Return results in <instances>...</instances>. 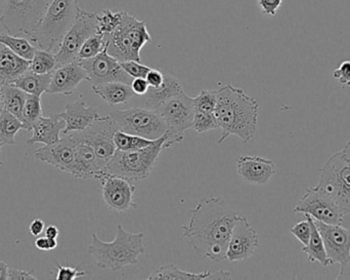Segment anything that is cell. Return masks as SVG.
I'll list each match as a JSON object with an SVG mask.
<instances>
[{"label":"cell","instance_id":"obj_38","mask_svg":"<svg viewBox=\"0 0 350 280\" xmlns=\"http://www.w3.org/2000/svg\"><path fill=\"white\" fill-rule=\"evenodd\" d=\"M193 100L195 110L198 112L214 113L217 103V90H202Z\"/></svg>","mask_w":350,"mask_h":280},{"label":"cell","instance_id":"obj_12","mask_svg":"<svg viewBox=\"0 0 350 280\" xmlns=\"http://www.w3.org/2000/svg\"><path fill=\"white\" fill-rule=\"evenodd\" d=\"M96 33H98V14L80 8L75 22L55 53L57 67L78 61V53L82 45Z\"/></svg>","mask_w":350,"mask_h":280},{"label":"cell","instance_id":"obj_53","mask_svg":"<svg viewBox=\"0 0 350 280\" xmlns=\"http://www.w3.org/2000/svg\"><path fill=\"white\" fill-rule=\"evenodd\" d=\"M341 225H342L343 227L347 228V229L350 231V211L343 215Z\"/></svg>","mask_w":350,"mask_h":280},{"label":"cell","instance_id":"obj_44","mask_svg":"<svg viewBox=\"0 0 350 280\" xmlns=\"http://www.w3.org/2000/svg\"><path fill=\"white\" fill-rule=\"evenodd\" d=\"M283 0H258L261 12L267 16H273L281 8Z\"/></svg>","mask_w":350,"mask_h":280},{"label":"cell","instance_id":"obj_45","mask_svg":"<svg viewBox=\"0 0 350 280\" xmlns=\"http://www.w3.org/2000/svg\"><path fill=\"white\" fill-rule=\"evenodd\" d=\"M35 246L40 251H53L57 246V240L47 236H43V238L38 236V238L35 240Z\"/></svg>","mask_w":350,"mask_h":280},{"label":"cell","instance_id":"obj_1","mask_svg":"<svg viewBox=\"0 0 350 280\" xmlns=\"http://www.w3.org/2000/svg\"><path fill=\"white\" fill-rule=\"evenodd\" d=\"M241 217L221 197L201 199L191 211L183 236L198 254L213 262L226 260V249L232 228Z\"/></svg>","mask_w":350,"mask_h":280},{"label":"cell","instance_id":"obj_4","mask_svg":"<svg viewBox=\"0 0 350 280\" xmlns=\"http://www.w3.org/2000/svg\"><path fill=\"white\" fill-rule=\"evenodd\" d=\"M78 0H53L30 41L37 49L55 53L77 18Z\"/></svg>","mask_w":350,"mask_h":280},{"label":"cell","instance_id":"obj_19","mask_svg":"<svg viewBox=\"0 0 350 280\" xmlns=\"http://www.w3.org/2000/svg\"><path fill=\"white\" fill-rule=\"evenodd\" d=\"M83 80L88 81V75L79 61L59 66L51 74V84L46 94L70 96Z\"/></svg>","mask_w":350,"mask_h":280},{"label":"cell","instance_id":"obj_30","mask_svg":"<svg viewBox=\"0 0 350 280\" xmlns=\"http://www.w3.org/2000/svg\"><path fill=\"white\" fill-rule=\"evenodd\" d=\"M51 74L53 73L37 74L28 70L10 84L24 90L26 94L41 97V94L46 92L47 88H49Z\"/></svg>","mask_w":350,"mask_h":280},{"label":"cell","instance_id":"obj_23","mask_svg":"<svg viewBox=\"0 0 350 280\" xmlns=\"http://www.w3.org/2000/svg\"><path fill=\"white\" fill-rule=\"evenodd\" d=\"M105 172L98 164L96 152L83 143H76L75 162L71 176L77 179H96L100 173Z\"/></svg>","mask_w":350,"mask_h":280},{"label":"cell","instance_id":"obj_17","mask_svg":"<svg viewBox=\"0 0 350 280\" xmlns=\"http://www.w3.org/2000/svg\"><path fill=\"white\" fill-rule=\"evenodd\" d=\"M317 228L322 236L327 255L333 264H342L350 256V231L341 224H326L316 221Z\"/></svg>","mask_w":350,"mask_h":280},{"label":"cell","instance_id":"obj_31","mask_svg":"<svg viewBox=\"0 0 350 280\" xmlns=\"http://www.w3.org/2000/svg\"><path fill=\"white\" fill-rule=\"evenodd\" d=\"M21 129L26 131L21 119L8 111H0V144L2 146L16 144V136Z\"/></svg>","mask_w":350,"mask_h":280},{"label":"cell","instance_id":"obj_43","mask_svg":"<svg viewBox=\"0 0 350 280\" xmlns=\"http://www.w3.org/2000/svg\"><path fill=\"white\" fill-rule=\"evenodd\" d=\"M333 77L342 86H350V61H345L333 72Z\"/></svg>","mask_w":350,"mask_h":280},{"label":"cell","instance_id":"obj_54","mask_svg":"<svg viewBox=\"0 0 350 280\" xmlns=\"http://www.w3.org/2000/svg\"><path fill=\"white\" fill-rule=\"evenodd\" d=\"M341 154H342L343 157L345 158L347 162L350 164V142L345 146L342 151H340Z\"/></svg>","mask_w":350,"mask_h":280},{"label":"cell","instance_id":"obj_24","mask_svg":"<svg viewBox=\"0 0 350 280\" xmlns=\"http://www.w3.org/2000/svg\"><path fill=\"white\" fill-rule=\"evenodd\" d=\"M183 92L180 82L174 76L164 73V81L158 88H149L141 101L146 108L157 110L160 106L167 102L170 99Z\"/></svg>","mask_w":350,"mask_h":280},{"label":"cell","instance_id":"obj_46","mask_svg":"<svg viewBox=\"0 0 350 280\" xmlns=\"http://www.w3.org/2000/svg\"><path fill=\"white\" fill-rule=\"evenodd\" d=\"M131 88L137 96H144L146 92L149 90L150 86L148 84L146 78H133V82H131Z\"/></svg>","mask_w":350,"mask_h":280},{"label":"cell","instance_id":"obj_51","mask_svg":"<svg viewBox=\"0 0 350 280\" xmlns=\"http://www.w3.org/2000/svg\"><path fill=\"white\" fill-rule=\"evenodd\" d=\"M59 228H57V226H47L46 229H45V236H47V238H55V240H57V238H59Z\"/></svg>","mask_w":350,"mask_h":280},{"label":"cell","instance_id":"obj_29","mask_svg":"<svg viewBox=\"0 0 350 280\" xmlns=\"http://www.w3.org/2000/svg\"><path fill=\"white\" fill-rule=\"evenodd\" d=\"M28 94L12 84H2L0 90V104L2 110L12 113L18 119H22L23 109Z\"/></svg>","mask_w":350,"mask_h":280},{"label":"cell","instance_id":"obj_13","mask_svg":"<svg viewBox=\"0 0 350 280\" xmlns=\"http://www.w3.org/2000/svg\"><path fill=\"white\" fill-rule=\"evenodd\" d=\"M294 213L308 215L316 221L334 225L341 224L345 215L336 201L318 186L306 190L294 209Z\"/></svg>","mask_w":350,"mask_h":280},{"label":"cell","instance_id":"obj_39","mask_svg":"<svg viewBox=\"0 0 350 280\" xmlns=\"http://www.w3.org/2000/svg\"><path fill=\"white\" fill-rule=\"evenodd\" d=\"M193 129L199 133H207V131H212V129H219L215 114L214 113H204L196 111Z\"/></svg>","mask_w":350,"mask_h":280},{"label":"cell","instance_id":"obj_8","mask_svg":"<svg viewBox=\"0 0 350 280\" xmlns=\"http://www.w3.org/2000/svg\"><path fill=\"white\" fill-rule=\"evenodd\" d=\"M109 117L118 131L146 139L158 140L167 131V125L157 111L146 107L114 111Z\"/></svg>","mask_w":350,"mask_h":280},{"label":"cell","instance_id":"obj_22","mask_svg":"<svg viewBox=\"0 0 350 280\" xmlns=\"http://www.w3.org/2000/svg\"><path fill=\"white\" fill-rule=\"evenodd\" d=\"M66 123L59 117V113H53L49 116H41L34 125H32V137L27 140L28 145L41 143L44 145L57 143L61 140L59 133L65 129Z\"/></svg>","mask_w":350,"mask_h":280},{"label":"cell","instance_id":"obj_57","mask_svg":"<svg viewBox=\"0 0 350 280\" xmlns=\"http://www.w3.org/2000/svg\"><path fill=\"white\" fill-rule=\"evenodd\" d=\"M0 111H1V110H0Z\"/></svg>","mask_w":350,"mask_h":280},{"label":"cell","instance_id":"obj_9","mask_svg":"<svg viewBox=\"0 0 350 280\" xmlns=\"http://www.w3.org/2000/svg\"><path fill=\"white\" fill-rule=\"evenodd\" d=\"M156 111L167 125V139L164 144L165 149L185 141V131L193 129L196 112L193 98L181 92Z\"/></svg>","mask_w":350,"mask_h":280},{"label":"cell","instance_id":"obj_11","mask_svg":"<svg viewBox=\"0 0 350 280\" xmlns=\"http://www.w3.org/2000/svg\"><path fill=\"white\" fill-rule=\"evenodd\" d=\"M117 131L118 129H116L109 115H107L94 121L84 131H76L69 135L73 138L76 143L90 145L96 152L100 168L106 172L109 162L117 151L114 142V136Z\"/></svg>","mask_w":350,"mask_h":280},{"label":"cell","instance_id":"obj_49","mask_svg":"<svg viewBox=\"0 0 350 280\" xmlns=\"http://www.w3.org/2000/svg\"><path fill=\"white\" fill-rule=\"evenodd\" d=\"M44 227V222H43L42 220L35 219L34 221L30 224V226H29V231H30V233L32 234L33 236H35V238H38V236H40L41 233H42L43 230H45Z\"/></svg>","mask_w":350,"mask_h":280},{"label":"cell","instance_id":"obj_25","mask_svg":"<svg viewBox=\"0 0 350 280\" xmlns=\"http://www.w3.org/2000/svg\"><path fill=\"white\" fill-rule=\"evenodd\" d=\"M30 61L18 57L5 45L0 43V82L10 84L28 71Z\"/></svg>","mask_w":350,"mask_h":280},{"label":"cell","instance_id":"obj_10","mask_svg":"<svg viewBox=\"0 0 350 280\" xmlns=\"http://www.w3.org/2000/svg\"><path fill=\"white\" fill-rule=\"evenodd\" d=\"M318 187L336 201L343 214L350 211V164L341 152L325 162Z\"/></svg>","mask_w":350,"mask_h":280},{"label":"cell","instance_id":"obj_21","mask_svg":"<svg viewBox=\"0 0 350 280\" xmlns=\"http://www.w3.org/2000/svg\"><path fill=\"white\" fill-rule=\"evenodd\" d=\"M59 115L66 123L64 135L84 131L103 117L94 107L88 106L82 99L66 105L65 111L59 113Z\"/></svg>","mask_w":350,"mask_h":280},{"label":"cell","instance_id":"obj_47","mask_svg":"<svg viewBox=\"0 0 350 280\" xmlns=\"http://www.w3.org/2000/svg\"><path fill=\"white\" fill-rule=\"evenodd\" d=\"M146 79H147L150 88H158L164 81V73L159 70L151 69L146 76Z\"/></svg>","mask_w":350,"mask_h":280},{"label":"cell","instance_id":"obj_40","mask_svg":"<svg viewBox=\"0 0 350 280\" xmlns=\"http://www.w3.org/2000/svg\"><path fill=\"white\" fill-rule=\"evenodd\" d=\"M123 70L133 78H146L147 74L149 73L152 68L143 65L141 62L137 61H126L121 63Z\"/></svg>","mask_w":350,"mask_h":280},{"label":"cell","instance_id":"obj_27","mask_svg":"<svg viewBox=\"0 0 350 280\" xmlns=\"http://www.w3.org/2000/svg\"><path fill=\"white\" fill-rule=\"evenodd\" d=\"M92 92L98 94L103 101L110 105L126 104L135 96L131 84L123 82L112 81L100 86H92Z\"/></svg>","mask_w":350,"mask_h":280},{"label":"cell","instance_id":"obj_42","mask_svg":"<svg viewBox=\"0 0 350 280\" xmlns=\"http://www.w3.org/2000/svg\"><path fill=\"white\" fill-rule=\"evenodd\" d=\"M57 272L55 279L57 280H75L82 279V277L88 275V272H85V271L80 270L81 265L76 267V268H72V267L63 266V265L57 263Z\"/></svg>","mask_w":350,"mask_h":280},{"label":"cell","instance_id":"obj_16","mask_svg":"<svg viewBox=\"0 0 350 280\" xmlns=\"http://www.w3.org/2000/svg\"><path fill=\"white\" fill-rule=\"evenodd\" d=\"M258 246V236L247 218L241 216L232 228V236L226 249V260L239 262L254 255Z\"/></svg>","mask_w":350,"mask_h":280},{"label":"cell","instance_id":"obj_2","mask_svg":"<svg viewBox=\"0 0 350 280\" xmlns=\"http://www.w3.org/2000/svg\"><path fill=\"white\" fill-rule=\"evenodd\" d=\"M258 103L245 94L242 88L226 84L217 90L215 114L218 127L222 131L218 144L230 136H237L243 143L252 141L258 123Z\"/></svg>","mask_w":350,"mask_h":280},{"label":"cell","instance_id":"obj_56","mask_svg":"<svg viewBox=\"0 0 350 280\" xmlns=\"http://www.w3.org/2000/svg\"><path fill=\"white\" fill-rule=\"evenodd\" d=\"M2 84L0 82V90H1ZM0 110H2L1 109V104H0Z\"/></svg>","mask_w":350,"mask_h":280},{"label":"cell","instance_id":"obj_32","mask_svg":"<svg viewBox=\"0 0 350 280\" xmlns=\"http://www.w3.org/2000/svg\"><path fill=\"white\" fill-rule=\"evenodd\" d=\"M0 43L5 45L10 51H14L18 57L31 61L34 57L37 47L25 37L14 36L8 32H0Z\"/></svg>","mask_w":350,"mask_h":280},{"label":"cell","instance_id":"obj_18","mask_svg":"<svg viewBox=\"0 0 350 280\" xmlns=\"http://www.w3.org/2000/svg\"><path fill=\"white\" fill-rule=\"evenodd\" d=\"M76 142L70 135H66L57 143L45 145L35 151V158L39 162L55 166L63 173L71 175L75 162Z\"/></svg>","mask_w":350,"mask_h":280},{"label":"cell","instance_id":"obj_15","mask_svg":"<svg viewBox=\"0 0 350 280\" xmlns=\"http://www.w3.org/2000/svg\"><path fill=\"white\" fill-rule=\"evenodd\" d=\"M88 75V82L92 86H100L107 82L118 81L131 84L133 78L123 70L120 62L109 55L106 49L92 59L79 61Z\"/></svg>","mask_w":350,"mask_h":280},{"label":"cell","instance_id":"obj_5","mask_svg":"<svg viewBox=\"0 0 350 280\" xmlns=\"http://www.w3.org/2000/svg\"><path fill=\"white\" fill-rule=\"evenodd\" d=\"M105 37L107 38L109 55L120 63L126 61L141 62L142 49L152 41L145 21L139 20L125 12L116 30Z\"/></svg>","mask_w":350,"mask_h":280},{"label":"cell","instance_id":"obj_50","mask_svg":"<svg viewBox=\"0 0 350 280\" xmlns=\"http://www.w3.org/2000/svg\"><path fill=\"white\" fill-rule=\"evenodd\" d=\"M340 265V272H339L337 279H350V256L345 262Z\"/></svg>","mask_w":350,"mask_h":280},{"label":"cell","instance_id":"obj_26","mask_svg":"<svg viewBox=\"0 0 350 280\" xmlns=\"http://www.w3.org/2000/svg\"><path fill=\"white\" fill-rule=\"evenodd\" d=\"M230 273L226 270L217 272L205 271L201 273H191L181 270L174 264L164 265L154 271L148 279H170V280H205V279H230Z\"/></svg>","mask_w":350,"mask_h":280},{"label":"cell","instance_id":"obj_48","mask_svg":"<svg viewBox=\"0 0 350 280\" xmlns=\"http://www.w3.org/2000/svg\"><path fill=\"white\" fill-rule=\"evenodd\" d=\"M8 279L10 280H30L37 279L32 273L29 271L20 270V269H8Z\"/></svg>","mask_w":350,"mask_h":280},{"label":"cell","instance_id":"obj_52","mask_svg":"<svg viewBox=\"0 0 350 280\" xmlns=\"http://www.w3.org/2000/svg\"><path fill=\"white\" fill-rule=\"evenodd\" d=\"M8 266L3 261H0V279H8Z\"/></svg>","mask_w":350,"mask_h":280},{"label":"cell","instance_id":"obj_37","mask_svg":"<svg viewBox=\"0 0 350 280\" xmlns=\"http://www.w3.org/2000/svg\"><path fill=\"white\" fill-rule=\"evenodd\" d=\"M107 47V38L105 35L96 33L90 36L80 49L78 53V61L81 60L92 59L96 57L98 53H102Z\"/></svg>","mask_w":350,"mask_h":280},{"label":"cell","instance_id":"obj_14","mask_svg":"<svg viewBox=\"0 0 350 280\" xmlns=\"http://www.w3.org/2000/svg\"><path fill=\"white\" fill-rule=\"evenodd\" d=\"M96 180L100 181L102 185L103 201L110 211L126 213L137 209L133 199L135 187L131 181L108 172L100 173Z\"/></svg>","mask_w":350,"mask_h":280},{"label":"cell","instance_id":"obj_28","mask_svg":"<svg viewBox=\"0 0 350 280\" xmlns=\"http://www.w3.org/2000/svg\"><path fill=\"white\" fill-rule=\"evenodd\" d=\"M304 216L310 222L312 233H310V242H308V246H304L302 252L308 255V262H319L324 267L331 266L333 263L331 262L328 255H327L324 242H323L322 236H321L320 232L317 228L314 219L308 215Z\"/></svg>","mask_w":350,"mask_h":280},{"label":"cell","instance_id":"obj_7","mask_svg":"<svg viewBox=\"0 0 350 280\" xmlns=\"http://www.w3.org/2000/svg\"><path fill=\"white\" fill-rule=\"evenodd\" d=\"M53 0H5L0 25L8 34L30 40Z\"/></svg>","mask_w":350,"mask_h":280},{"label":"cell","instance_id":"obj_55","mask_svg":"<svg viewBox=\"0 0 350 280\" xmlns=\"http://www.w3.org/2000/svg\"><path fill=\"white\" fill-rule=\"evenodd\" d=\"M1 148H2V145L1 144H0V156H1ZM2 166V162H0V166Z\"/></svg>","mask_w":350,"mask_h":280},{"label":"cell","instance_id":"obj_20","mask_svg":"<svg viewBox=\"0 0 350 280\" xmlns=\"http://www.w3.org/2000/svg\"><path fill=\"white\" fill-rule=\"evenodd\" d=\"M238 175L244 182L265 185L277 174L273 160L261 156L242 155L237 160Z\"/></svg>","mask_w":350,"mask_h":280},{"label":"cell","instance_id":"obj_34","mask_svg":"<svg viewBox=\"0 0 350 280\" xmlns=\"http://www.w3.org/2000/svg\"><path fill=\"white\" fill-rule=\"evenodd\" d=\"M57 68L55 53L37 49L34 57L30 61L29 70L37 74L53 73Z\"/></svg>","mask_w":350,"mask_h":280},{"label":"cell","instance_id":"obj_6","mask_svg":"<svg viewBox=\"0 0 350 280\" xmlns=\"http://www.w3.org/2000/svg\"><path fill=\"white\" fill-rule=\"evenodd\" d=\"M167 131L157 140L153 145L135 151L115 152L111 162L107 166L106 172L115 176L122 177L131 181H141L148 178L153 172L156 162L162 150L165 149Z\"/></svg>","mask_w":350,"mask_h":280},{"label":"cell","instance_id":"obj_36","mask_svg":"<svg viewBox=\"0 0 350 280\" xmlns=\"http://www.w3.org/2000/svg\"><path fill=\"white\" fill-rule=\"evenodd\" d=\"M123 12L121 10H105L98 14V33L108 36L114 32L122 21Z\"/></svg>","mask_w":350,"mask_h":280},{"label":"cell","instance_id":"obj_41","mask_svg":"<svg viewBox=\"0 0 350 280\" xmlns=\"http://www.w3.org/2000/svg\"><path fill=\"white\" fill-rule=\"evenodd\" d=\"M290 232L301 242L302 246H308V242H310V233H312L310 224L308 219H306V221L298 222L293 227H291Z\"/></svg>","mask_w":350,"mask_h":280},{"label":"cell","instance_id":"obj_35","mask_svg":"<svg viewBox=\"0 0 350 280\" xmlns=\"http://www.w3.org/2000/svg\"><path fill=\"white\" fill-rule=\"evenodd\" d=\"M42 116V107H41V97L35 94H28L24 109L22 113V123L26 127V131L32 129V125Z\"/></svg>","mask_w":350,"mask_h":280},{"label":"cell","instance_id":"obj_33","mask_svg":"<svg viewBox=\"0 0 350 280\" xmlns=\"http://www.w3.org/2000/svg\"><path fill=\"white\" fill-rule=\"evenodd\" d=\"M157 140H149L139 136L117 131L114 136L115 145L120 151H135L153 145Z\"/></svg>","mask_w":350,"mask_h":280},{"label":"cell","instance_id":"obj_3","mask_svg":"<svg viewBox=\"0 0 350 280\" xmlns=\"http://www.w3.org/2000/svg\"><path fill=\"white\" fill-rule=\"evenodd\" d=\"M88 253L96 260L100 269L118 271L129 265H135L141 255L145 254L143 233H131L121 224L117 226L114 240L103 242L96 234H92Z\"/></svg>","mask_w":350,"mask_h":280}]
</instances>
